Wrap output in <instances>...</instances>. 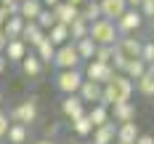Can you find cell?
<instances>
[{"label":"cell","mask_w":154,"mask_h":144,"mask_svg":"<svg viewBox=\"0 0 154 144\" xmlns=\"http://www.w3.org/2000/svg\"><path fill=\"white\" fill-rule=\"evenodd\" d=\"M91 37L98 43V46H117V40H120L117 21H114V19H106V16H101L98 21H93V24H91Z\"/></svg>","instance_id":"6da1fadb"},{"label":"cell","mask_w":154,"mask_h":144,"mask_svg":"<svg viewBox=\"0 0 154 144\" xmlns=\"http://www.w3.org/2000/svg\"><path fill=\"white\" fill-rule=\"evenodd\" d=\"M37 96H29L24 101H19L14 110H11V123H24V126H32L40 115V107H37Z\"/></svg>","instance_id":"7a4b0ae2"},{"label":"cell","mask_w":154,"mask_h":144,"mask_svg":"<svg viewBox=\"0 0 154 144\" xmlns=\"http://www.w3.org/2000/svg\"><path fill=\"white\" fill-rule=\"evenodd\" d=\"M80 64H82V59H80V51H77V46L72 40L56 48V59H53L56 69H77Z\"/></svg>","instance_id":"3957f363"},{"label":"cell","mask_w":154,"mask_h":144,"mask_svg":"<svg viewBox=\"0 0 154 144\" xmlns=\"http://www.w3.org/2000/svg\"><path fill=\"white\" fill-rule=\"evenodd\" d=\"M82 80H85V72H80V67H77V69H59V75H56V88H59L64 96L66 94H80Z\"/></svg>","instance_id":"277c9868"},{"label":"cell","mask_w":154,"mask_h":144,"mask_svg":"<svg viewBox=\"0 0 154 144\" xmlns=\"http://www.w3.org/2000/svg\"><path fill=\"white\" fill-rule=\"evenodd\" d=\"M114 75H117V69H114L112 64L98 62V59H91V62L85 64V78H88V80H96V83H101V85L112 83Z\"/></svg>","instance_id":"5b68a950"},{"label":"cell","mask_w":154,"mask_h":144,"mask_svg":"<svg viewBox=\"0 0 154 144\" xmlns=\"http://www.w3.org/2000/svg\"><path fill=\"white\" fill-rule=\"evenodd\" d=\"M143 16H141L138 8H128L120 19H117V30H120V35H138L141 27H143Z\"/></svg>","instance_id":"8992f818"},{"label":"cell","mask_w":154,"mask_h":144,"mask_svg":"<svg viewBox=\"0 0 154 144\" xmlns=\"http://www.w3.org/2000/svg\"><path fill=\"white\" fill-rule=\"evenodd\" d=\"M112 85V91H114V99H117V104L120 101H130L133 99V91H136V80H130L125 72H117L114 80L109 83Z\"/></svg>","instance_id":"52a82bcc"},{"label":"cell","mask_w":154,"mask_h":144,"mask_svg":"<svg viewBox=\"0 0 154 144\" xmlns=\"http://www.w3.org/2000/svg\"><path fill=\"white\" fill-rule=\"evenodd\" d=\"M85 101H82V96L80 94H66L61 99V115L64 117H69V120H75L80 115H85Z\"/></svg>","instance_id":"ba28073f"},{"label":"cell","mask_w":154,"mask_h":144,"mask_svg":"<svg viewBox=\"0 0 154 144\" xmlns=\"http://www.w3.org/2000/svg\"><path fill=\"white\" fill-rule=\"evenodd\" d=\"M5 59H8V64H21V59L29 53V46L21 40V37H11L8 40V46H5Z\"/></svg>","instance_id":"9c48e42d"},{"label":"cell","mask_w":154,"mask_h":144,"mask_svg":"<svg viewBox=\"0 0 154 144\" xmlns=\"http://www.w3.org/2000/svg\"><path fill=\"white\" fill-rule=\"evenodd\" d=\"M117 48L122 51L125 56L136 59V56H141V48H143V40H141L138 35H120V40H117Z\"/></svg>","instance_id":"30bf717a"},{"label":"cell","mask_w":154,"mask_h":144,"mask_svg":"<svg viewBox=\"0 0 154 144\" xmlns=\"http://www.w3.org/2000/svg\"><path fill=\"white\" fill-rule=\"evenodd\" d=\"M53 14H56V19L61 24H72L75 19H80V5L69 3V0H61L59 5H53Z\"/></svg>","instance_id":"8fae6325"},{"label":"cell","mask_w":154,"mask_h":144,"mask_svg":"<svg viewBox=\"0 0 154 144\" xmlns=\"http://www.w3.org/2000/svg\"><path fill=\"white\" fill-rule=\"evenodd\" d=\"M114 142H117V126H114V120L93 128V144H114Z\"/></svg>","instance_id":"7c38bea8"},{"label":"cell","mask_w":154,"mask_h":144,"mask_svg":"<svg viewBox=\"0 0 154 144\" xmlns=\"http://www.w3.org/2000/svg\"><path fill=\"white\" fill-rule=\"evenodd\" d=\"M101 91H104V85L101 83H96V80H82V85H80V96H82V101L85 104H98L101 101Z\"/></svg>","instance_id":"4fadbf2b"},{"label":"cell","mask_w":154,"mask_h":144,"mask_svg":"<svg viewBox=\"0 0 154 144\" xmlns=\"http://www.w3.org/2000/svg\"><path fill=\"white\" fill-rule=\"evenodd\" d=\"M45 35H48V32L43 30L37 21H24V30H21V40H24V43H27L29 48H35L37 43H40V40H43V37H45Z\"/></svg>","instance_id":"5bb4252c"},{"label":"cell","mask_w":154,"mask_h":144,"mask_svg":"<svg viewBox=\"0 0 154 144\" xmlns=\"http://www.w3.org/2000/svg\"><path fill=\"white\" fill-rule=\"evenodd\" d=\"M138 136H141V131H138V123L136 120L117 126V144H136Z\"/></svg>","instance_id":"9a60e30c"},{"label":"cell","mask_w":154,"mask_h":144,"mask_svg":"<svg viewBox=\"0 0 154 144\" xmlns=\"http://www.w3.org/2000/svg\"><path fill=\"white\" fill-rule=\"evenodd\" d=\"M43 69H45V64L40 62V56L32 51V53H27L24 59H21V72L27 75V78H40L43 75Z\"/></svg>","instance_id":"2e32d148"},{"label":"cell","mask_w":154,"mask_h":144,"mask_svg":"<svg viewBox=\"0 0 154 144\" xmlns=\"http://www.w3.org/2000/svg\"><path fill=\"white\" fill-rule=\"evenodd\" d=\"M112 120L114 123H130L136 120V104L133 101H120L112 107Z\"/></svg>","instance_id":"e0dca14e"},{"label":"cell","mask_w":154,"mask_h":144,"mask_svg":"<svg viewBox=\"0 0 154 144\" xmlns=\"http://www.w3.org/2000/svg\"><path fill=\"white\" fill-rule=\"evenodd\" d=\"M98 3H101V14L106 16V19H114V21L130 8L128 0H98Z\"/></svg>","instance_id":"ac0fdd59"},{"label":"cell","mask_w":154,"mask_h":144,"mask_svg":"<svg viewBox=\"0 0 154 144\" xmlns=\"http://www.w3.org/2000/svg\"><path fill=\"white\" fill-rule=\"evenodd\" d=\"M45 5H43V0H21V5H19V16L24 19V21H35L40 11H43Z\"/></svg>","instance_id":"d6986e66"},{"label":"cell","mask_w":154,"mask_h":144,"mask_svg":"<svg viewBox=\"0 0 154 144\" xmlns=\"http://www.w3.org/2000/svg\"><path fill=\"white\" fill-rule=\"evenodd\" d=\"M48 37H51V43L59 48L64 43H69L72 40V35H69V24H61V21H56L51 30H48Z\"/></svg>","instance_id":"ffe728a7"},{"label":"cell","mask_w":154,"mask_h":144,"mask_svg":"<svg viewBox=\"0 0 154 144\" xmlns=\"http://www.w3.org/2000/svg\"><path fill=\"white\" fill-rule=\"evenodd\" d=\"M88 117H91L93 128H96V126H104V123H109V120H112V112H109L106 104H101V101H98V104H91Z\"/></svg>","instance_id":"44dd1931"},{"label":"cell","mask_w":154,"mask_h":144,"mask_svg":"<svg viewBox=\"0 0 154 144\" xmlns=\"http://www.w3.org/2000/svg\"><path fill=\"white\" fill-rule=\"evenodd\" d=\"M35 53L40 56V62H43V64H53V59H56V46L51 43V37H48V35L37 43V46H35Z\"/></svg>","instance_id":"7402d4cb"},{"label":"cell","mask_w":154,"mask_h":144,"mask_svg":"<svg viewBox=\"0 0 154 144\" xmlns=\"http://www.w3.org/2000/svg\"><path fill=\"white\" fill-rule=\"evenodd\" d=\"M5 139H8V144H27V139H29V126H24V123H11Z\"/></svg>","instance_id":"603a6c76"},{"label":"cell","mask_w":154,"mask_h":144,"mask_svg":"<svg viewBox=\"0 0 154 144\" xmlns=\"http://www.w3.org/2000/svg\"><path fill=\"white\" fill-rule=\"evenodd\" d=\"M101 3L98 0H88L85 5H80V19H85L88 24H93V21H98L101 19Z\"/></svg>","instance_id":"cb8c5ba5"},{"label":"cell","mask_w":154,"mask_h":144,"mask_svg":"<svg viewBox=\"0 0 154 144\" xmlns=\"http://www.w3.org/2000/svg\"><path fill=\"white\" fill-rule=\"evenodd\" d=\"M75 46H77V51H80V59H82V62H91L93 56H96V48H98V43H96L91 35H88V37H80V40H75Z\"/></svg>","instance_id":"d4e9b609"},{"label":"cell","mask_w":154,"mask_h":144,"mask_svg":"<svg viewBox=\"0 0 154 144\" xmlns=\"http://www.w3.org/2000/svg\"><path fill=\"white\" fill-rule=\"evenodd\" d=\"M146 72H149V64L143 62L141 56H136V59H130V62H128V67H125V75H128L130 80H138L141 75H146Z\"/></svg>","instance_id":"484cf974"},{"label":"cell","mask_w":154,"mask_h":144,"mask_svg":"<svg viewBox=\"0 0 154 144\" xmlns=\"http://www.w3.org/2000/svg\"><path fill=\"white\" fill-rule=\"evenodd\" d=\"M72 131H75L80 139H85V136H91V133H93V123H91V117H88V112L72 120Z\"/></svg>","instance_id":"4316f807"},{"label":"cell","mask_w":154,"mask_h":144,"mask_svg":"<svg viewBox=\"0 0 154 144\" xmlns=\"http://www.w3.org/2000/svg\"><path fill=\"white\" fill-rule=\"evenodd\" d=\"M136 91L141 96H146V99H154V75L152 72H146V75H141L136 80Z\"/></svg>","instance_id":"83f0119b"},{"label":"cell","mask_w":154,"mask_h":144,"mask_svg":"<svg viewBox=\"0 0 154 144\" xmlns=\"http://www.w3.org/2000/svg\"><path fill=\"white\" fill-rule=\"evenodd\" d=\"M5 35H8V40L11 37H21V30H24V19L19 14H14V16H8V21H5Z\"/></svg>","instance_id":"f1b7e54d"},{"label":"cell","mask_w":154,"mask_h":144,"mask_svg":"<svg viewBox=\"0 0 154 144\" xmlns=\"http://www.w3.org/2000/svg\"><path fill=\"white\" fill-rule=\"evenodd\" d=\"M69 35H72V43L80 40V37H88V35H91V24H88L85 19H75V21L69 24Z\"/></svg>","instance_id":"f546056e"},{"label":"cell","mask_w":154,"mask_h":144,"mask_svg":"<svg viewBox=\"0 0 154 144\" xmlns=\"http://www.w3.org/2000/svg\"><path fill=\"white\" fill-rule=\"evenodd\" d=\"M35 21H37V24H40V27L48 32L53 24H56V21H59V19H56V14H53V8H43V11H40V16H37Z\"/></svg>","instance_id":"4dcf8cb0"},{"label":"cell","mask_w":154,"mask_h":144,"mask_svg":"<svg viewBox=\"0 0 154 144\" xmlns=\"http://www.w3.org/2000/svg\"><path fill=\"white\" fill-rule=\"evenodd\" d=\"M114 51H117V46H98L93 59H98V62H104V64H112V59H114Z\"/></svg>","instance_id":"1f68e13d"},{"label":"cell","mask_w":154,"mask_h":144,"mask_svg":"<svg viewBox=\"0 0 154 144\" xmlns=\"http://www.w3.org/2000/svg\"><path fill=\"white\" fill-rule=\"evenodd\" d=\"M128 62H130V56H125L122 51L117 48V51H114V59H112V67H114L117 72H125V67H128Z\"/></svg>","instance_id":"d6a6232c"},{"label":"cell","mask_w":154,"mask_h":144,"mask_svg":"<svg viewBox=\"0 0 154 144\" xmlns=\"http://www.w3.org/2000/svg\"><path fill=\"white\" fill-rule=\"evenodd\" d=\"M141 59L146 64H154V40H143V48H141Z\"/></svg>","instance_id":"836d02e7"},{"label":"cell","mask_w":154,"mask_h":144,"mask_svg":"<svg viewBox=\"0 0 154 144\" xmlns=\"http://www.w3.org/2000/svg\"><path fill=\"white\" fill-rule=\"evenodd\" d=\"M138 11H141L143 19H152L154 21V0H143V3L138 5Z\"/></svg>","instance_id":"e575fe53"},{"label":"cell","mask_w":154,"mask_h":144,"mask_svg":"<svg viewBox=\"0 0 154 144\" xmlns=\"http://www.w3.org/2000/svg\"><path fill=\"white\" fill-rule=\"evenodd\" d=\"M8 128H11V115L0 112V139H5V136H8Z\"/></svg>","instance_id":"d590c367"},{"label":"cell","mask_w":154,"mask_h":144,"mask_svg":"<svg viewBox=\"0 0 154 144\" xmlns=\"http://www.w3.org/2000/svg\"><path fill=\"white\" fill-rule=\"evenodd\" d=\"M8 16H11V11L0 3V27H5V21H8Z\"/></svg>","instance_id":"8d00e7d4"},{"label":"cell","mask_w":154,"mask_h":144,"mask_svg":"<svg viewBox=\"0 0 154 144\" xmlns=\"http://www.w3.org/2000/svg\"><path fill=\"white\" fill-rule=\"evenodd\" d=\"M136 144H154V136L152 133H141L138 139H136Z\"/></svg>","instance_id":"74e56055"},{"label":"cell","mask_w":154,"mask_h":144,"mask_svg":"<svg viewBox=\"0 0 154 144\" xmlns=\"http://www.w3.org/2000/svg\"><path fill=\"white\" fill-rule=\"evenodd\" d=\"M5 46H8V35H5V30L0 27V53L5 51Z\"/></svg>","instance_id":"f35d334b"},{"label":"cell","mask_w":154,"mask_h":144,"mask_svg":"<svg viewBox=\"0 0 154 144\" xmlns=\"http://www.w3.org/2000/svg\"><path fill=\"white\" fill-rule=\"evenodd\" d=\"M5 67H8V59H5V53H0V72H5Z\"/></svg>","instance_id":"ab89813d"},{"label":"cell","mask_w":154,"mask_h":144,"mask_svg":"<svg viewBox=\"0 0 154 144\" xmlns=\"http://www.w3.org/2000/svg\"><path fill=\"white\" fill-rule=\"evenodd\" d=\"M45 133H48V136H56V133H59V126H48Z\"/></svg>","instance_id":"60d3db41"},{"label":"cell","mask_w":154,"mask_h":144,"mask_svg":"<svg viewBox=\"0 0 154 144\" xmlns=\"http://www.w3.org/2000/svg\"><path fill=\"white\" fill-rule=\"evenodd\" d=\"M59 3H61V0H43V5H45V8H53V5H59Z\"/></svg>","instance_id":"b9f144b4"},{"label":"cell","mask_w":154,"mask_h":144,"mask_svg":"<svg viewBox=\"0 0 154 144\" xmlns=\"http://www.w3.org/2000/svg\"><path fill=\"white\" fill-rule=\"evenodd\" d=\"M35 144H56V142H53V139H48V136H45V139H37Z\"/></svg>","instance_id":"7bdbcfd3"},{"label":"cell","mask_w":154,"mask_h":144,"mask_svg":"<svg viewBox=\"0 0 154 144\" xmlns=\"http://www.w3.org/2000/svg\"><path fill=\"white\" fill-rule=\"evenodd\" d=\"M141 3H143V0H128V5H130V8H138Z\"/></svg>","instance_id":"ee69618b"},{"label":"cell","mask_w":154,"mask_h":144,"mask_svg":"<svg viewBox=\"0 0 154 144\" xmlns=\"http://www.w3.org/2000/svg\"><path fill=\"white\" fill-rule=\"evenodd\" d=\"M69 3H75V5H85L88 0H69Z\"/></svg>","instance_id":"f6af8a7d"},{"label":"cell","mask_w":154,"mask_h":144,"mask_svg":"<svg viewBox=\"0 0 154 144\" xmlns=\"http://www.w3.org/2000/svg\"><path fill=\"white\" fill-rule=\"evenodd\" d=\"M149 72H152V75H154V64H149Z\"/></svg>","instance_id":"bcb514c9"},{"label":"cell","mask_w":154,"mask_h":144,"mask_svg":"<svg viewBox=\"0 0 154 144\" xmlns=\"http://www.w3.org/2000/svg\"><path fill=\"white\" fill-rule=\"evenodd\" d=\"M0 107H3V94H0Z\"/></svg>","instance_id":"7dc6e473"},{"label":"cell","mask_w":154,"mask_h":144,"mask_svg":"<svg viewBox=\"0 0 154 144\" xmlns=\"http://www.w3.org/2000/svg\"><path fill=\"white\" fill-rule=\"evenodd\" d=\"M66 144H77V142H66Z\"/></svg>","instance_id":"c3c4849f"},{"label":"cell","mask_w":154,"mask_h":144,"mask_svg":"<svg viewBox=\"0 0 154 144\" xmlns=\"http://www.w3.org/2000/svg\"><path fill=\"white\" fill-rule=\"evenodd\" d=\"M0 80H3V72H0Z\"/></svg>","instance_id":"681fc988"},{"label":"cell","mask_w":154,"mask_h":144,"mask_svg":"<svg viewBox=\"0 0 154 144\" xmlns=\"http://www.w3.org/2000/svg\"><path fill=\"white\" fill-rule=\"evenodd\" d=\"M152 40H154V32H152Z\"/></svg>","instance_id":"f907efd6"}]
</instances>
